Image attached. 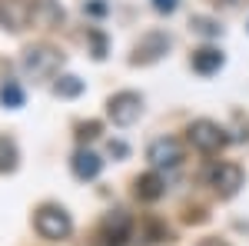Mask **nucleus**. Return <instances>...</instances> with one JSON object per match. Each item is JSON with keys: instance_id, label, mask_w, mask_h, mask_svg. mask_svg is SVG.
<instances>
[{"instance_id": "nucleus-1", "label": "nucleus", "mask_w": 249, "mask_h": 246, "mask_svg": "<svg viewBox=\"0 0 249 246\" xmlns=\"http://www.w3.org/2000/svg\"><path fill=\"white\" fill-rule=\"evenodd\" d=\"M34 227H37V233L43 240H63V236H70L73 223H70V213L63 207H50V203H47V207L37 209Z\"/></svg>"}, {"instance_id": "nucleus-2", "label": "nucleus", "mask_w": 249, "mask_h": 246, "mask_svg": "<svg viewBox=\"0 0 249 246\" xmlns=\"http://www.w3.org/2000/svg\"><path fill=\"white\" fill-rule=\"evenodd\" d=\"M186 133H190V143L199 153H216V150H223V147L230 143L226 130H223L219 123H213V120H196V123H190Z\"/></svg>"}, {"instance_id": "nucleus-3", "label": "nucleus", "mask_w": 249, "mask_h": 246, "mask_svg": "<svg viewBox=\"0 0 249 246\" xmlns=\"http://www.w3.org/2000/svg\"><path fill=\"white\" fill-rule=\"evenodd\" d=\"M140 110H143V100L133 90H120L107 103V114H110V120H113L116 127H133L136 120H140Z\"/></svg>"}, {"instance_id": "nucleus-4", "label": "nucleus", "mask_w": 249, "mask_h": 246, "mask_svg": "<svg viewBox=\"0 0 249 246\" xmlns=\"http://www.w3.org/2000/svg\"><path fill=\"white\" fill-rule=\"evenodd\" d=\"M60 67V54L53 47H30L27 54H23V74L34 76V80H47V76H53Z\"/></svg>"}, {"instance_id": "nucleus-5", "label": "nucleus", "mask_w": 249, "mask_h": 246, "mask_svg": "<svg viewBox=\"0 0 249 246\" xmlns=\"http://www.w3.org/2000/svg\"><path fill=\"white\" fill-rule=\"evenodd\" d=\"M146 160H150L153 170H176L179 160H183V147H179V140H173V136H160V140L150 143Z\"/></svg>"}, {"instance_id": "nucleus-6", "label": "nucleus", "mask_w": 249, "mask_h": 246, "mask_svg": "<svg viewBox=\"0 0 249 246\" xmlns=\"http://www.w3.org/2000/svg\"><path fill=\"white\" fill-rule=\"evenodd\" d=\"M34 17V3L30 0H0V27L20 34Z\"/></svg>"}, {"instance_id": "nucleus-7", "label": "nucleus", "mask_w": 249, "mask_h": 246, "mask_svg": "<svg viewBox=\"0 0 249 246\" xmlns=\"http://www.w3.org/2000/svg\"><path fill=\"white\" fill-rule=\"evenodd\" d=\"M100 240H103V246H126V240H130V216L123 209L110 213L103 220V227H100Z\"/></svg>"}, {"instance_id": "nucleus-8", "label": "nucleus", "mask_w": 249, "mask_h": 246, "mask_svg": "<svg viewBox=\"0 0 249 246\" xmlns=\"http://www.w3.org/2000/svg\"><path fill=\"white\" fill-rule=\"evenodd\" d=\"M210 183L216 187L219 196H232L236 189L243 187V170L236 163H216L210 170Z\"/></svg>"}, {"instance_id": "nucleus-9", "label": "nucleus", "mask_w": 249, "mask_h": 246, "mask_svg": "<svg viewBox=\"0 0 249 246\" xmlns=\"http://www.w3.org/2000/svg\"><path fill=\"white\" fill-rule=\"evenodd\" d=\"M166 50H170V37H166V34H146V37L136 43L133 63H153V60H160Z\"/></svg>"}, {"instance_id": "nucleus-10", "label": "nucleus", "mask_w": 249, "mask_h": 246, "mask_svg": "<svg viewBox=\"0 0 249 246\" xmlns=\"http://www.w3.org/2000/svg\"><path fill=\"white\" fill-rule=\"evenodd\" d=\"M70 167H73V173H77L80 180H96L100 170H103V160H100L96 153H90V150H77L73 160H70Z\"/></svg>"}, {"instance_id": "nucleus-11", "label": "nucleus", "mask_w": 249, "mask_h": 246, "mask_svg": "<svg viewBox=\"0 0 249 246\" xmlns=\"http://www.w3.org/2000/svg\"><path fill=\"white\" fill-rule=\"evenodd\" d=\"M219 67H223V54H219L216 47H203V50L193 54V70L199 76H213Z\"/></svg>"}, {"instance_id": "nucleus-12", "label": "nucleus", "mask_w": 249, "mask_h": 246, "mask_svg": "<svg viewBox=\"0 0 249 246\" xmlns=\"http://www.w3.org/2000/svg\"><path fill=\"white\" fill-rule=\"evenodd\" d=\"M163 193H166V187H163V176H160V173H143V176L136 180V196L146 200V203L160 200Z\"/></svg>"}, {"instance_id": "nucleus-13", "label": "nucleus", "mask_w": 249, "mask_h": 246, "mask_svg": "<svg viewBox=\"0 0 249 246\" xmlns=\"http://www.w3.org/2000/svg\"><path fill=\"white\" fill-rule=\"evenodd\" d=\"M0 103L10 107V110H20V107H23V90H20L17 80H7V83L0 87Z\"/></svg>"}, {"instance_id": "nucleus-14", "label": "nucleus", "mask_w": 249, "mask_h": 246, "mask_svg": "<svg viewBox=\"0 0 249 246\" xmlns=\"http://www.w3.org/2000/svg\"><path fill=\"white\" fill-rule=\"evenodd\" d=\"M53 94H57V96H80V94H83V80L73 76V74L60 76L57 83H53Z\"/></svg>"}, {"instance_id": "nucleus-15", "label": "nucleus", "mask_w": 249, "mask_h": 246, "mask_svg": "<svg viewBox=\"0 0 249 246\" xmlns=\"http://www.w3.org/2000/svg\"><path fill=\"white\" fill-rule=\"evenodd\" d=\"M14 163H17V150H14V143L0 136V170H14Z\"/></svg>"}, {"instance_id": "nucleus-16", "label": "nucleus", "mask_w": 249, "mask_h": 246, "mask_svg": "<svg viewBox=\"0 0 249 246\" xmlns=\"http://www.w3.org/2000/svg\"><path fill=\"white\" fill-rule=\"evenodd\" d=\"M90 40H93V57L103 60L107 57V40H103V34L100 30H90Z\"/></svg>"}, {"instance_id": "nucleus-17", "label": "nucleus", "mask_w": 249, "mask_h": 246, "mask_svg": "<svg viewBox=\"0 0 249 246\" xmlns=\"http://www.w3.org/2000/svg\"><path fill=\"white\" fill-rule=\"evenodd\" d=\"M77 136L80 140H96V136H100V123H96V120H90V123H80L77 127Z\"/></svg>"}, {"instance_id": "nucleus-18", "label": "nucleus", "mask_w": 249, "mask_h": 246, "mask_svg": "<svg viewBox=\"0 0 249 246\" xmlns=\"http://www.w3.org/2000/svg\"><path fill=\"white\" fill-rule=\"evenodd\" d=\"M156 10L160 14H173L176 10V0H156Z\"/></svg>"}, {"instance_id": "nucleus-19", "label": "nucleus", "mask_w": 249, "mask_h": 246, "mask_svg": "<svg viewBox=\"0 0 249 246\" xmlns=\"http://www.w3.org/2000/svg\"><path fill=\"white\" fill-rule=\"evenodd\" d=\"M87 10H90V14H96V17H100V14H107V3H100V0H96V3H87Z\"/></svg>"}, {"instance_id": "nucleus-20", "label": "nucleus", "mask_w": 249, "mask_h": 246, "mask_svg": "<svg viewBox=\"0 0 249 246\" xmlns=\"http://www.w3.org/2000/svg\"><path fill=\"white\" fill-rule=\"evenodd\" d=\"M110 153H116V156H126V147H123V143H110Z\"/></svg>"}, {"instance_id": "nucleus-21", "label": "nucleus", "mask_w": 249, "mask_h": 246, "mask_svg": "<svg viewBox=\"0 0 249 246\" xmlns=\"http://www.w3.org/2000/svg\"><path fill=\"white\" fill-rule=\"evenodd\" d=\"M199 246H230V243H219V240H206V243H199Z\"/></svg>"}]
</instances>
